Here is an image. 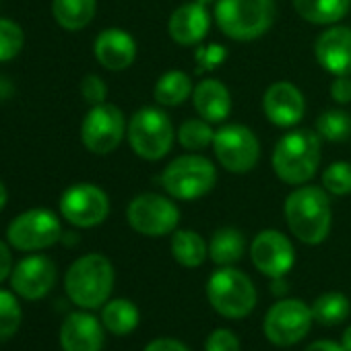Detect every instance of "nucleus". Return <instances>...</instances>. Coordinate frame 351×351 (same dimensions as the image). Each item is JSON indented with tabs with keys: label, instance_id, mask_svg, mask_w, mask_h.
Wrapping results in <instances>:
<instances>
[{
	"label": "nucleus",
	"instance_id": "obj_1",
	"mask_svg": "<svg viewBox=\"0 0 351 351\" xmlns=\"http://www.w3.org/2000/svg\"><path fill=\"white\" fill-rule=\"evenodd\" d=\"M285 219L293 236L304 244H320L330 232V201L322 189L300 186L285 201Z\"/></svg>",
	"mask_w": 351,
	"mask_h": 351
},
{
	"label": "nucleus",
	"instance_id": "obj_2",
	"mask_svg": "<svg viewBox=\"0 0 351 351\" xmlns=\"http://www.w3.org/2000/svg\"><path fill=\"white\" fill-rule=\"evenodd\" d=\"M114 287V267L104 254H85L77 258L64 277V289L73 304L85 310L108 302Z\"/></svg>",
	"mask_w": 351,
	"mask_h": 351
},
{
	"label": "nucleus",
	"instance_id": "obj_3",
	"mask_svg": "<svg viewBox=\"0 0 351 351\" xmlns=\"http://www.w3.org/2000/svg\"><path fill=\"white\" fill-rule=\"evenodd\" d=\"M320 163V138L300 128L281 136L273 151V169L285 184L300 186L312 180Z\"/></svg>",
	"mask_w": 351,
	"mask_h": 351
},
{
	"label": "nucleus",
	"instance_id": "obj_4",
	"mask_svg": "<svg viewBox=\"0 0 351 351\" xmlns=\"http://www.w3.org/2000/svg\"><path fill=\"white\" fill-rule=\"evenodd\" d=\"M275 0H217V25L236 40L250 42L261 38L275 21Z\"/></svg>",
	"mask_w": 351,
	"mask_h": 351
},
{
	"label": "nucleus",
	"instance_id": "obj_5",
	"mask_svg": "<svg viewBox=\"0 0 351 351\" xmlns=\"http://www.w3.org/2000/svg\"><path fill=\"white\" fill-rule=\"evenodd\" d=\"M217 184L215 165L203 155H182L173 159L161 173V186L180 201L205 197Z\"/></svg>",
	"mask_w": 351,
	"mask_h": 351
},
{
	"label": "nucleus",
	"instance_id": "obj_6",
	"mask_svg": "<svg viewBox=\"0 0 351 351\" xmlns=\"http://www.w3.org/2000/svg\"><path fill=\"white\" fill-rule=\"evenodd\" d=\"M207 298L226 318H244L256 306V289L248 275L234 267H223L209 277Z\"/></svg>",
	"mask_w": 351,
	"mask_h": 351
},
{
	"label": "nucleus",
	"instance_id": "obj_7",
	"mask_svg": "<svg viewBox=\"0 0 351 351\" xmlns=\"http://www.w3.org/2000/svg\"><path fill=\"white\" fill-rule=\"evenodd\" d=\"M126 136L132 151L149 161H157L171 149L173 126L165 112L157 108H141L126 126Z\"/></svg>",
	"mask_w": 351,
	"mask_h": 351
},
{
	"label": "nucleus",
	"instance_id": "obj_8",
	"mask_svg": "<svg viewBox=\"0 0 351 351\" xmlns=\"http://www.w3.org/2000/svg\"><path fill=\"white\" fill-rule=\"evenodd\" d=\"M62 238V226L56 213L48 209H29L19 213L7 228V240L21 252H36L54 246Z\"/></svg>",
	"mask_w": 351,
	"mask_h": 351
},
{
	"label": "nucleus",
	"instance_id": "obj_9",
	"mask_svg": "<svg viewBox=\"0 0 351 351\" xmlns=\"http://www.w3.org/2000/svg\"><path fill=\"white\" fill-rule=\"evenodd\" d=\"M213 151L217 161L234 173L250 171L261 157L258 138L242 124H228L219 128L213 136Z\"/></svg>",
	"mask_w": 351,
	"mask_h": 351
},
{
	"label": "nucleus",
	"instance_id": "obj_10",
	"mask_svg": "<svg viewBox=\"0 0 351 351\" xmlns=\"http://www.w3.org/2000/svg\"><path fill=\"white\" fill-rule=\"evenodd\" d=\"M312 320V308L302 300H279L265 316V335L273 345L289 347L310 332Z\"/></svg>",
	"mask_w": 351,
	"mask_h": 351
},
{
	"label": "nucleus",
	"instance_id": "obj_11",
	"mask_svg": "<svg viewBox=\"0 0 351 351\" xmlns=\"http://www.w3.org/2000/svg\"><path fill=\"white\" fill-rule=\"evenodd\" d=\"M126 134L124 114L112 104L91 106L87 112L83 126H81V141L83 145L95 155L112 153Z\"/></svg>",
	"mask_w": 351,
	"mask_h": 351
},
{
	"label": "nucleus",
	"instance_id": "obj_12",
	"mask_svg": "<svg viewBox=\"0 0 351 351\" xmlns=\"http://www.w3.org/2000/svg\"><path fill=\"white\" fill-rule=\"evenodd\" d=\"M130 228L143 236H165L176 230L180 221V211L171 201L159 195H138L126 209Z\"/></svg>",
	"mask_w": 351,
	"mask_h": 351
},
{
	"label": "nucleus",
	"instance_id": "obj_13",
	"mask_svg": "<svg viewBox=\"0 0 351 351\" xmlns=\"http://www.w3.org/2000/svg\"><path fill=\"white\" fill-rule=\"evenodd\" d=\"M60 213L75 228H95L108 217L110 201L99 186L81 182L62 193Z\"/></svg>",
	"mask_w": 351,
	"mask_h": 351
},
{
	"label": "nucleus",
	"instance_id": "obj_14",
	"mask_svg": "<svg viewBox=\"0 0 351 351\" xmlns=\"http://www.w3.org/2000/svg\"><path fill=\"white\" fill-rule=\"evenodd\" d=\"M250 256L254 267L267 277H283L291 271L295 252L291 242L277 230L261 232L250 246Z\"/></svg>",
	"mask_w": 351,
	"mask_h": 351
},
{
	"label": "nucleus",
	"instance_id": "obj_15",
	"mask_svg": "<svg viewBox=\"0 0 351 351\" xmlns=\"http://www.w3.org/2000/svg\"><path fill=\"white\" fill-rule=\"evenodd\" d=\"M56 283V267L48 256L32 254L23 258L11 273L13 291L25 300H40L50 293Z\"/></svg>",
	"mask_w": 351,
	"mask_h": 351
},
{
	"label": "nucleus",
	"instance_id": "obj_16",
	"mask_svg": "<svg viewBox=\"0 0 351 351\" xmlns=\"http://www.w3.org/2000/svg\"><path fill=\"white\" fill-rule=\"evenodd\" d=\"M318 64L335 77H351V29L330 27L314 46Z\"/></svg>",
	"mask_w": 351,
	"mask_h": 351
},
{
	"label": "nucleus",
	"instance_id": "obj_17",
	"mask_svg": "<svg viewBox=\"0 0 351 351\" xmlns=\"http://www.w3.org/2000/svg\"><path fill=\"white\" fill-rule=\"evenodd\" d=\"M263 108L267 118L275 126H293L302 120L304 116V95L300 89L289 83V81H279L273 83L265 97H263Z\"/></svg>",
	"mask_w": 351,
	"mask_h": 351
},
{
	"label": "nucleus",
	"instance_id": "obj_18",
	"mask_svg": "<svg viewBox=\"0 0 351 351\" xmlns=\"http://www.w3.org/2000/svg\"><path fill=\"white\" fill-rule=\"evenodd\" d=\"M62 351H101L104 328L89 312H73L60 326Z\"/></svg>",
	"mask_w": 351,
	"mask_h": 351
},
{
	"label": "nucleus",
	"instance_id": "obj_19",
	"mask_svg": "<svg viewBox=\"0 0 351 351\" xmlns=\"http://www.w3.org/2000/svg\"><path fill=\"white\" fill-rule=\"evenodd\" d=\"M93 54L108 71H124L136 58V42L124 29H106L95 38Z\"/></svg>",
	"mask_w": 351,
	"mask_h": 351
},
{
	"label": "nucleus",
	"instance_id": "obj_20",
	"mask_svg": "<svg viewBox=\"0 0 351 351\" xmlns=\"http://www.w3.org/2000/svg\"><path fill=\"white\" fill-rule=\"evenodd\" d=\"M209 25H211V19H209L207 9L199 3H191V5L178 7L171 13L167 32L176 44L195 46L203 42V38L209 32Z\"/></svg>",
	"mask_w": 351,
	"mask_h": 351
},
{
	"label": "nucleus",
	"instance_id": "obj_21",
	"mask_svg": "<svg viewBox=\"0 0 351 351\" xmlns=\"http://www.w3.org/2000/svg\"><path fill=\"white\" fill-rule=\"evenodd\" d=\"M193 104L199 116L207 122H223L232 112L230 91L217 79L201 81L193 91Z\"/></svg>",
	"mask_w": 351,
	"mask_h": 351
},
{
	"label": "nucleus",
	"instance_id": "obj_22",
	"mask_svg": "<svg viewBox=\"0 0 351 351\" xmlns=\"http://www.w3.org/2000/svg\"><path fill=\"white\" fill-rule=\"evenodd\" d=\"M351 7V0H293L295 13L314 25H330L341 21Z\"/></svg>",
	"mask_w": 351,
	"mask_h": 351
},
{
	"label": "nucleus",
	"instance_id": "obj_23",
	"mask_svg": "<svg viewBox=\"0 0 351 351\" xmlns=\"http://www.w3.org/2000/svg\"><path fill=\"white\" fill-rule=\"evenodd\" d=\"M95 0H52V15L56 23L69 32H79L95 17Z\"/></svg>",
	"mask_w": 351,
	"mask_h": 351
},
{
	"label": "nucleus",
	"instance_id": "obj_24",
	"mask_svg": "<svg viewBox=\"0 0 351 351\" xmlns=\"http://www.w3.org/2000/svg\"><path fill=\"white\" fill-rule=\"evenodd\" d=\"M244 250H246V240L234 228H223L215 232L209 244V256L219 267H232L244 256Z\"/></svg>",
	"mask_w": 351,
	"mask_h": 351
},
{
	"label": "nucleus",
	"instance_id": "obj_25",
	"mask_svg": "<svg viewBox=\"0 0 351 351\" xmlns=\"http://www.w3.org/2000/svg\"><path fill=\"white\" fill-rule=\"evenodd\" d=\"M207 252L209 248L205 240L193 230H178L171 238V254L182 267H189V269L201 267Z\"/></svg>",
	"mask_w": 351,
	"mask_h": 351
},
{
	"label": "nucleus",
	"instance_id": "obj_26",
	"mask_svg": "<svg viewBox=\"0 0 351 351\" xmlns=\"http://www.w3.org/2000/svg\"><path fill=\"white\" fill-rule=\"evenodd\" d=\"M101 322L114 335H128L138 324V308L130 300H112L104 306Z\"/></svg>",
	"mask_w": 351,
	"mask_h": 351
},
{
	"label": "nucleus",
	"instance_id": "obj_27",
	"mask_svg": "<svg viewBox=\"0 0 351 351\" xmlns=\"http://www.w3.org/2000/svg\"><path fill=\"white\" fill-rule=\"evenodd\" d=\"M193 93L191 77L182 71H169L161 75V79L155 85V101L161 106H180L186 101V97Z\"/></svg>",
	"mask_w": 351,
	"mask_h": 351
},
{
	"label": "nucleus",
	"instance_id": "obj_28",
	"mask_svg": "<svg viewBox=\"0 0 351 351\" xmlns=\"http://www.w3.org/2000/svg\"><path fill=\"white\" fill-rule=\"evenodd\" d=\"M349 300L339 293V291H326L322 295H318L312 304V316L316 322L324 324V326H332L343 322L349 316Z\"/></svg>",
	"mask_w": 351,
	"mask_h": 351
},
{
	"label": "nucleus",
	"instance_id": "obj_29",
	"mask_svg": "<svg viewBox=\"0 0 351 351\" xmlns=\"http://www.w3.org/2000/svg\"><path fill=\"white\" fill-rule=\"evenodd\" d=\"M211 122L207 120H199V118H193V120H186L180 128H178V143L189 149V151H199V149H205L209 145H213V128L209 126Z\"/></svg>",
	"mask_w": 351,
	"mask_h": 351
},
{
	"label": "nucleus",
	"instance_id": "obj_30",
	"mask_svg": "<svg viewBox=\"0 0 351 351\" xmlns=\"http://www.w3.org/2000/svg\"><path fill=\"white\" fill-rule=\"evenodd\" d=\"M318 136L339 143L351 136V116L343 110H328L316 122Z\"/></svg>",
	"mask_w": 351,
	"mask_h": 351
},
{
	"label": "nucleus",
	"instance_id": "obj_31",
	"mask_svg": "<svg viewBox=\"0 0 351 351\" xmlns=\"http://www.w3.org/2000/svg\"><path fill=\"white\" fill-rule=\"evenodd\" d=\"M21 318H23V312L15 293L0 289V343L11 339L17 332Z\"/></svg>",
	"mask_w": 351,
	"mask_h": 351
},
{
	"label": "nucleus",
	"instance_id": "obj_32",
	"mask_svg": "<svg viewBox=\"0 0 351 351\" xmlns=\"http://www.w3.org/2000/svg\"><path fill=\"white\" fill-rule=\"evenodd\" d=\"M25 34L19 23L11 19H0V62H9L23 50Z\"/></svg>",
	"mask_w": 351,
	"mask_h": 351
},
{
	"label": "nucleus",
	"instance_id": "obj_33",
	"mask_svg": "<svg viewBox=\"0 0 351 351\" xmlns=\"http://www.w3.org/2000/svg\"><path fill=\"white\" fill-rule=\"evenodd\" d=\"M322 184L328 193L337 197H345L351 193V163L337 161L330 163L322 173Z\"/></svg>",
	"mask_w": 351,
	"mask_h": 351
},
{
	"label": "nucleus",
	"instance_id": "obj_34",
	"mask_svg": "<svg viewBox=\"0 0 351 351\" xmlns=\"http://www.w3.org/2000/svg\"><path fill=\"white\" fill-rule=\"evenodd\" d=\"M195 60H197V71H213L217 69L223 60H226V48L223 46H217V44H211V46H203L197 50L195 54Z\"/></svg>",
	"mask_w": 351,
	"mask_h": 351
},
{
	"label": "nucleus",
	"instance_id": "obj_35",
	"mask_svg": "<svg viewBox=\"0 0 351 351\" xmlns=\"http://www.w3.org/2000/svg\"><path fill=\"white\" fill-rule=\"evenodd\" d=\"M81 95H83V99H85L89 106H99V104L106 101L108 87H106V83H104L97 75H87V77L81 81Z\"/></svg>",
	"mask_w": 351,
	"mask_h": 351
},
{
	"label": "nucleus",
	"instance_id": "obj_36",
	"mask_svg": "<svg viewBox=\"0 0 351 351\" xmlns=\"http://www.w3.org/2000/svg\"><path fill=\"white\" fill-rule=\"evenodd\" d=\"M205 351H240V341L232 330L217 328L207 337Z\"/></svg>",
	"mask_w": 351,
	"mask_h": 351
},
{
	"label": "nucleus",
	"instance_id": "obj_37",
	"mask_svg": "<svg viewBox=\"0 0 351 351\" xmlns=\"http://www.w3.org/2000/svg\"><path fill=\"white\" fill-rule=\"evenodd\" d=\"M330 95L337 104H349L351 101V79L337 77V81L330 87Z\"/></svg>",
	"mask_w": 351,
	"mask_h": 351
},
{
	"label": "nucleus",
	"instance_id": "obj_38",
	"mask_svg": "<svg viewBox=\"0 0 351 351\" xmlns=\"http://www.w3.org/2000/svg\"><path fill=\"white\" fill-rule=\"evenodd\" d=\"M145 351H191V349L178 339H155L145 347Z\"/></svg>",
	"mask_w": 351,
	"mask_h": 351
},
{
	"label": "nucleus",
	"instance_id": "obj_39",
	"mask_svg": "<svg viewBox=\"0 0 351 351\" xmlns=\"http://www.w3.org/2000/svg\"><path fill=\"white\" fill-rule=\"evenodd\" d=\"M13 254H11V248L0 240V283L7 281L13 273Z\"/></svg>",
	"mask_w": 351,
	"mask_h": 351
},
{
	"label": "nucleus",
	"instance_id": "obj_40",
	"mask_svg": "<svg viewBox=\"0 0 351 351\" xmlns=\"http://www.w3.org/2000/svg\"><path fill=\"white\" fill-rule=\"evenodd\" d=\"M304 351H345V349H343V345H339V343H332V341H328V339H322V341H316V343L308 345Z\"/></svg>",
	"mask_w": 351,
	"mask_h": 351
},
{
	"label": "nucleus",
	"instance_id": "obj_41",
	"mask_svg": "<svg viewBox=\"0 0 351 351\" xmlns=\"http://www.w3.org/2000/svg\"><path fill=\"white\" fill-rule=\"evenodd\" d=\"M341 345L345 351H351V324L343 330V337H341Z\"/></svg>",
	"mask_w": 351,
	"mask_h": 351
},
{
	"label": "nucleus",
	"instance_id": "obj_42",
	"mask_svg": "<svg viewBox=\"0 0 351 351\" xmlns=\"http://www.w3.org/2000/svg\"><path fill=\"white\" fill-rule=\"evenodd\" d=\"M283 277H275V281H273V293H285V289H287V285H285V281H281Z\"/></svg>",
	"mask_w": 351,
	"mask_h": 351
},
{
	"label": "nucleus",
	"instance_id": "obj_43",
	"mask_svg": "<svg viewBox=\"0 0 351 351\" xmlns=\"http://www.w3.org/2000/svg\"><path fill=\"white\" fill-rule=\"evenodd\" d=\"M7 199H9V193H7V186L0 182V211L5 209V205H7Z\"/></svg>",
	"mask_w": 351,
	"mask_h": 351
},
{
	"label": "nucleus",
	"instance_id": "obj_44",
	"mask_svg": "<svg viewBox=\"0 0 351 351\" xmlns=\"http://www.w3.org/2000/svg\"><path fill=\"white\" fill-rule=\"evenodd\" d=\"M195 3H199V5H203V7H207V5L215 3V0H195Z\"/></svg>",
	"mask_w": 351,
	"mask_h": 351
}]
</instances>
